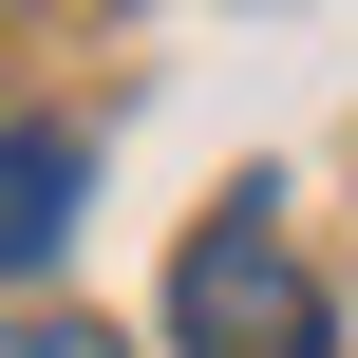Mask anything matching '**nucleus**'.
I'll return each instance as SVG.
<instances>
[{
  "label": "nucleus",
  "instance_id": "3",
  "mask_svg": "<svg viewBox=\"0 0 358 358\" xmlns=\"http://www.w3.org/2000/svg\"><path fill=\"white\" fill-rule=\"evenodd\" d=\"M0 358H132V340H113V321H57V302H38V321H0Z\"/></svg>",
  "mask_w": 358,
  "mask_h": 358
},
{
  "label": "nucleus",
  "instance_id": "2",
  "mask_svg": "<svg viewBox=\"0 0 358 358\" xmlns=\"http://www.w3.org/2000/svg\"><path fill=\"white\" fill-rule=\"evenodd\" d=\"M76 208H94V151L38 132V113H0V283H38V264L76 245Z\"/></svg>",
  "mask_w": 358,
  "mask_h": 358
},
{
  "label": "nucleus",
  "instance_id": "1",
  "mask_svg": "<svg viewBox=\"0 0 358 358\" xmlns=\"http://www.w3.org/2000/svg\"><path fill=\"white\" fill-rule=\"evenodd\" d=\"M170 340H189V358H321V283H302V245L264 227V189H245L227 227H189V264H170Z\"/></svg>",
  "mask_w": 358,
  "mask_h": 358
}]
</instances>
